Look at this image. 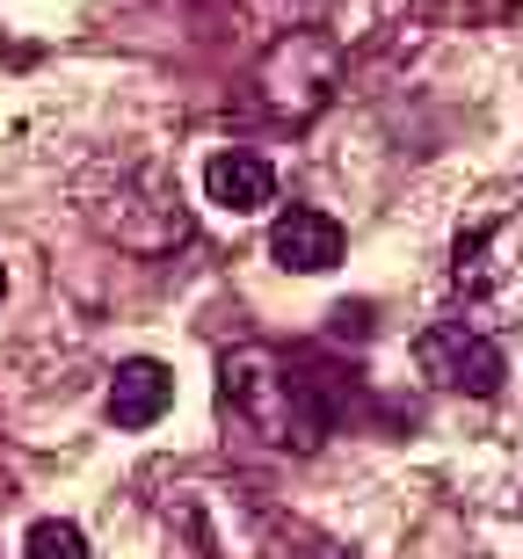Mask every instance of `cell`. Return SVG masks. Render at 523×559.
Listing matches in <instances>:
<instances>
[{
	"label": "cell",
	"instance_id": "8",
	"mask_svg": "<svg viewBox=\"0 0 523 559\" xmlns=\"http://www.w3.org/2000/svg\"><path fill=\"white\" fill-rule=\"evenodd\" d=\"M22 559H87V538H81V531H73L66 516H44V523H29Z\"/></svg>",
	"mask_w": 523,
	"mask_h": 559
},
{
	"label": "cell",
	"instance_id": "3",
	"mask_svg": "<svg viewBox=\"0 0 523 559\" xmlns=\"http://www.w3.org/2000/svg\"><path fill=\"white\" fill-rule=\"evenodd\" d=\"M342 87V44L328 29H284L254 66V103L284 124H313Z\"/></svg>",
	"mask_w": 523,
	"mask_h": 559
},
{
	"label": "cell",
	"instance_id": "1",
	"mask_svg": "<svg viewBox=\"0 0 523 559\" xmlns=\"http://www.w3.org/2000/svg\"><path fill=\"white\" fill-rule=\"evenodd\" d=\"M218 407L248 436L276 443V451H320L342 421V400L335 385L306 364V356H284V349H233L218 364Z\"/></svg>",
	"mask_w": 523,
	"mask_h": 559
},
{
	"label": "cell",
	"instance_id": "6",
	"mask_svg": "<svg viewBox=\"0 0 523 559\" xmlns=\"http://www.w3.org/2000/svg\"><path fill=\"white\" fill-rule=\"evenodd\" d=\"M175 407V371L168 364H153V356H131L109 371V393H103V415L117 429H153V421Z\"/></svg>",
	"mask_w": 523,
	"mask_h": 559
},
{
	"label": "cell",
	"instance_id": "5",
	"mask_svg": "<svg viewBox=\"0 0 523 559\" xmlns=\"http://www.w3.org/2000/svg\"><path fill=\"white\" fill-rule=\"evenodd\" d=\"M270 262L292 276H328L342 262V226L320 204H284L270 226Z\"/></svg>",
	"mask_w": 523,
	"mask_h": 559
},
{
	"label": "cell",
	"instance_id": "10",
	"mask_svg": "<svg viewBox=\"0 0 523 559\" xmlns=\"http://www.w3.org/2000/svg\"><path fill=\"white\" fill-rule=\"evenodd\" d=\"M0 298H8V270H0Z\"/></svg>",
	"mask_w": 523,
	"mask_h": 559
},
{
	"label": "cell",
	"instance_id": "7",
	"mask_svg": "<svg viewBox=\"0 0 523 559\" xmlns=\"http://www.w3.org/2000/svg\"><path fill=\"white\" fill-rule=\"evenodd\" d=\"M204 197L233 218H248V211H270L276 204V167L248 145H226V153H211L204 160Z\"/></svg>",
	"mask_w": 523,
	"mask_h": 559
},
{
	"label": "cell",
	"instance_id": "4",
	"mask_svg": "<svg viewBox=\"0 0 523 559\" xmlns=\"http://www.w3.org/2000/svg\"><path fill=\"white\" fill-rule=\"evenodd\" d=\"M415 364L437 393H465V400H495L502 378H509L502 342L487 328H473V320H459V312H451V320H429V328L415 334Z\"/></svg>",
	"mask_w": 523,
	"mask_h": 559
},
{
	"label": "cell",
	"instance_id": "2",
	"mask_svg": "<svg viewBox=\"0 0 523 559\" xmlns=\"http://www.w3.org/2000/svg\"><path fill=\"white\" fill-rule=\"evenodd\" d=\"M451 298L459 320L487 328L495 342L523 328V189L495 197L451 240Z\"/></svg>",
	"mask_w": 523,
	"mask_h": 559
},
{
	"label": "cell",
	"instance_id": "9",
	"mask_svg": "<svg viewBox=\"0 0 523 559\" xmlns=\"http://www.w3.org/2000/svg\"><path fill=\"white\" fill-rule=\"evenodd\" d=\"M298 559H349V552H335V545H306Z\"/></svg>",
	"mask_w": 523,
	"mask_h": 559
}]
</instances>
